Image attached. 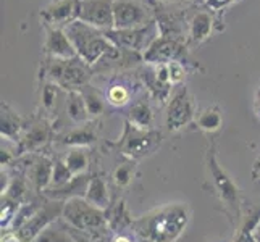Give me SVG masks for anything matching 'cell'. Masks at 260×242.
<instances>
[{"instance_id":"8992f818","label":"cell","mask_w":260,"mask_h":242,"mask_svg":"<svg viewBox=\"0 0 260 242\" xmlns=\"http://www.w3.org/2000/svg\"><path fill=\"white\" fill-rule=\"evenodd\" d=\"M61 218L68 223V226L78 231H97L107 226L105 210L87 202L84 197L68 199L63 205Z\"/></svg>"},{"instance_id":"44dd1931","label":"cell","mask_w":260,"mask_h":242,"mask_svg":"<svg viewBox=\"0 0 260 242\" xmlns=\"http://www.w3.org/2000/svg\"><path fill=\"white\" fill-rule=\"evenodd\" d=\"M141 78L144 81V86L147 87L149 94L155 98L158 102H168L170 97H172V86L168 84H164L162 81H160L155 75V70H154V65H147L144 70L141 71Z\"/></svg>"},{"instance_id":"d590c367","label":"cell","mask_w":260,"mask_h":242,"mask_svg":"<svg viewBox=\"0 0 260 242\" xmlns=\"http://www.w3.org/2000/svg\"><path fill=\"white\" fill-rule=\"evenodd\" d=\"M168 73H170V83L173 87L183 86L186 79V66L183 61H172L168 63Z\"/></svg>"},{"instance_id":"ab89813d","label":"cell","mask_w":260,"mask_h":242,"mask_svg":"<svg viewBox=\"0 0 260 242\" xmlns=\"http://www.w3.org/2000/svg\"><path fill=\"white\" fill-rule=\"evenodd\" d=\"M252 178H254V179H260V155H258L257 160L254 161V166H252Z\"/></svg>"},{"instance_id":"836d02e7","label":"cell","mask_w":260,"mask_h":242,"mask_svg":"<svg viewBox=\"0 0 260 242\" xmlns=\"http://www.w3.org/2000/svg\"><path fill=\"white\" fill-rule=\"evenodd\" d=\"M26 192H28V186H26L24 179L23 178H13L10 186H8L7 192L2 197H5V199H10V200H13L16 203H21L23 199H24V195H26Z\"/></svg>"},{"instance_id":"1f68e13d","label":"cell","mask_w":260,"mask_h":242,"mask_svg":"<svg viewBox=\"0 0 260 242\" xmlns=\"http://www.w3.org/2000/svg\"><path fill=\"white\" fill-rule=\"evenodd\" d=\"M32 242H75V240L71 239V236L63 226L57 225V223H52Z\"/></svg>"},{"instance_id":"e0dca14e","label":"cell","mask_w":260,"mask_h":242,"mask_svg":"<svg viewBox=\"0 0 260 242\" xmlns=\"http://www.w3.org/2000/svg\"><path fill=\"white\" fill-rule=\"evenodd\" d=\"M55 161L49 157H38L29 165V183L38 192H46L52 184Z\"/></svg>"},{"instance_id":"9c48e42d","label":"cell","mask_w":260,"mask_h":242,"mask_svg":"<svg viewBox=\"0 0 260 242\" xmlns=\"http://www.w3.org/2000/svg\"><path fill=\"white\" fill-rule=\"evenodd\" d=\"M142 58L147 65L172 63V61H183L184 63L187 60V44L184 39L160 34L142 53Z\"/></svg>"},{"instance_id":"5b68a950","label":"cell","mask_w":260,"mask_h":242,"mask_svg":"<svg viewBox=\"0 0 260 242\" xmlns=\"http://www.w3.org/2000/svg\"><path fill=\"white\" fill-rule=\"evenodd\" d=\"M160 144H162V132L158 129H142L134 126L129 121H124L121 136L118 141L113 142L116 150L129 160H139L154 154Z\"/></svg>"},{"instance_id":"8d00e7d4","label":"cell","mask_w":260,"mask_h":242,"mask_svg":"<svg viewBox=\"0 0 260 242\" xmlns=\"http://www.w3.org/2000/svg\"><path fill=\"white\" fill-rule=\"evenodd\" d=\"M239 0H205L204 8H207L212 13H221L223 10H226L228 7L238 4Z\"/></svg>"},{"instance_id":"60d3db41","label":"cell","mask_w":260,"mask_h":242,"mask_svg":"<svg viewBox=\"0 0 260 242\" xmlns=\"http://www.w3.org/2000/svg\"><path fill=\"white\" fill-rule=\"evenodd\" d=\"M2 242H21V240L15 236V237H10V239H5V240H2Z\"/></svg>"},{"instance_id":"74e56055","label":"cell","mask_w":260,"mask_h":242,"mask_svg":"<svg viewBox=\"0 0 260 242\" xmlns=\"http://www.w3.org/2000/svg\"><path fill=\"white\" fill-rule=\"evenodd\" d=\"M110 242H134V239L131 236H128V234H123V232H120V234H115Z\"/></svg>"},{"instance_id":"83f0119b","label":"cell","mask_w":260,"mask_h":242,"mask_svg":"<svg viewBox=\"0 0 260 242\" xmlns=\"http://www.w3.org/2000/svg\"><path fill=\"white\" fill-rule=\"evenodd\" d=\"M223 115L218 107H209L197 116V128L204 132H215L221 128Z\"/></svg>"},{"instance_id":"7402d4cb","label":"cell","mask_w":260,"mask_h":242,"mask_svg":"<svg viewBox=\"0 0 260 242\" xmlns=\"http://www.w3.org/2000/svg\"><path fill=\"white\" fill-rule=\"evenodd\" d=\"M107 213V226H109L112 231H115L116 234H120V231L131 228L133 223L136 218H133L126 205H124V200H118L113 205H110L109 209L105 210Z\"/></svg>"},{"instance_id":"cb8c5ba5","label":"cell","mask_w":260,"mask_h":242,"mask_svg":"<svg viewBox=\"0 0 260 242\" xmlns=\"http://www.w3.org/2000/svg\"><path fill=\"white\" fill-rule=\"evenodd\" d=\"M260 223V207L249 212L243 217L239 226L235 229V239L233 242H258L255 237V231Z\"/></svg>"},{"instance_id":"277c9868","label":"cell","mask_w":260,"mask_h":242,"mask_svg":"<svg viewBox=\"0 0 260 242\" xmlns=\"http://www.w3.org/2000/svg\"><path fill=\"white\" fill-rule=\"evenodd\" d=\"M42 73L49 83L57 84L63 91L71 92L87 86L89 79L94 75V68L78 55L73 58L47 57L42 65Z\"/></svg>"},{"instance_id":"6da1fadb","label":"cell","mask_w":260,"mask_h":242,"mask_svg":"<svg viewBox=\"0 0 260 242\" xmlns=\"http://www.w3.org/2000/svg\"><path fill=\"white\" fill-rule=\"evenodd\" d=\"M191 221V209L184 202H172L152 209L134 220L131 231L138 242H176Z\"/></svg>"},{"instance_id":"484cf974","label":"cell","mask_w":260,"mask_h":242,"mask_svg":"<svg viewBox=\"0 0 260 242\" xmlns=\"http://www.w3.org/2000/svg\"><path fill=\"white\" fill-rule=\"evenodd\" d=\"M126 121H129L131 124H134V126H138V128L150 129L152 124H154V112H152L150 105L147 102L139 100L129 109Z\"/></svg>"},{"instance_id":"d4e9b609","label":"cell","mask_w":260,"mask_h":242,"mask_svg":"<svg viewBox=\"0 0 260 242\" xmlns=\"http://www.w3.org/2000/svg\"><path fill=\"white\" fill-rule=\"evenodd\" d=\"M67 113L71 118V121H75L78 124H84L87 120L91 118V115L87 112V107L84 102V97L79 91H71L67 95Z\"/></svg>"},{"instance_id":"9a60e30c","label":"cell","mask_w":260,"mask_h":242,"mask_svg":"<svg viewBox=\"0 0 260 242\" xmlns=\"http://www.w3.org/2000/svg\"><path fill=\"white\" fill-rule=\"evenodd\" d=\"M187 28H189V36H187V42L191 46H199L204 41H207L213 29V16L212 12L205 10L194 12L191 18L187 20Z\"/></svg>"},{"instance_id":"7c38bea8","label":"cell","mask_w":260,"mask_h":242,"mask_svg":"<svg viewBox=\"0 0 260 242\" xmlns=\"http://www.w3.org/2000/svg\"><path fill=\"white\" fill-rule=\"evenodd\" d=\"M76 20L104 32L113 29V0H78Z\"/></svg>"},{"instance_id":"e575fe53","label":"cell","mask_w":260,"mask_h":242,"mask_svg":"<svg viewBox=\"0 0 260 242\" xmlns=\"http://www.w3.org/2000/svg\"><path fill=\"white\" fill-rule=\"evenodd\" d=\"M61 87H58L53 83H46L42 87V94H41V100H42V109L44 110H52L55 107L57 97H58V91Z\"/></svg>"},{"instance_id":"7a4b0ae2","label":"cell","mask_w":260,"mask_h":242,"mask_svg":"<svg viewBox=\"0 0 260 242\" xmlns=\"http://www.w3.org/2000/svg\"><path fill=\"white\" fill-rule=\"evenodd\" d=\"M205 168H207L209 181L212 184L213 194L221 202L223 210L228 215L230 223L233 228H238L241 220H243V212H241V195L236 183L233 181L231 176L225 171V168L220 165L217 158V150L212 144L210 149L205 152Z\"/></svg>"},{"instance_id":"f35d334b","label":"cell","mask_w":260,"mask_h":242,"mask_svg":"<svg viewBox=\"0 0 260 242\" xmlns=\"http://www.w3.org/2000/svg\"><path fill=\"white\" fill-rule=\"evenodd\" d=\"M254 112L257 115V118L260 120V87L257 89L255 97H254Z\"/></svg>"},{"instance_id":"ba28073f","label":"cell","mask_w":260,"mask_h":242,"mask_svg":"<svg viewBox=\"0 0 260 242\" xmlns=\"http://www.w3.org/2000/svg\"><path fill=\"white\" fill-rule=\"evenodd\" d=\"M105 36L115 47L144 53L150 44L160 36V29H158L157 21H152L150 24L139 29H115L113 28L110 31H105Z\"/></svg>"},{"instance_id":"603a6c76","label":"cell","mask_w":260,"mask_h":242,"mask_svg":"<svg viewBox=\"0 0 260 242\" xmlns=\"http://www.w3.org/2000/svg\"><path fill=\"white\" fill-rule=\"evenodd\" d=\"M97 141V129L92 126V123H84L83 126H78L73 131H70L65 134L61 139V144H65L68 147H89L95 144Z\"/></svg>"},{"instance_id":"4fadbf2b","label":"cell","mask_w":260,"mask_h":242,"mask_svg":"<svg viewBox=\"0 0 260 242\" xmlns=\"http://www.w3.org/2000/svg\"><path fill=\"white\" fill-rule=\"evenodd\" d=\"M44 31H46V41H44L42 49H44V53H46V57L73 58L78 55L63 28L44 23Z\"/></svg>"},{"instance_id":"2e32d148","label":"cell","mask_w":260,"mask_h":242,"mask_svg":"<svg viewBox=\"0 0 260 242\" xmlns=\"http://www.w3.org/2000/svg\"><path fill=\"white\" fill-rule=\"evenodd\" d=\"M24 131V120L10 105L2 102L0 105V136L5 141L20 142Z\"/></svg>"},{"instance_id":"d6986e66","label":"cell","mask_w":260,"mask_h":242,"mask_svg":"<svg viewBox=\"0 0 260 242\" xmlns=\"http://www.w3.org/2000/svg\"><path fill=\"white\" fill-rule=\"evenodd\" d=\"M52 137V126L46 120H39L23 132L20 141V150H36L46 146Z\"/></svg>"},{"instance_id":"30bf717a","label":"cell","mask_w":260,"mask_h":242,"mask_svg":"<svg viewBox=\"0 0 260 242\" xmlns=\"http://www.w3.org/2000/svg\"><path fill=\"white\" fill-rule=\"evenodd\" d=\"M63 205L65 202L61 200H50L41 205L32 217L16 231V237L21 242H32L44 229L50 226L52 223H55L58 217L63 215Z\"/></svg>"},{"instance_id":"ffe728a7","label":"cell","mask_w":260,"mask_h":242,"mask_svg":"<svg viewBox=\"0 0 260 242\" xmlns=\"http://www.w3.org/2000/svg\"><path fill=\"white\" fill-rule=\"evenodd\" d=\"M84 199L91 202L95 207L107 210L110 207V192H109V184L105 183V179L101 175H94L89 179L87 189L84 194Z\"/></svg>"},{"instance_id":"52a82bcc","label":"cell","mask_w":260,"mask_h":242,"mask_svg":"<svg viewBox=\"0 0 260 242\" xmlns=\"http://www.w3.org/2000/svg\"><path fill=\"white\" fill-rule=\"evenodd\" d=\"M196 116L194 98L186 86H178L168 100L165 124L170 132H178L186 128Z\"/></svg>"},{"instance_id":"8fae6325","label":"cell","mask_w":260,"mask_h":242,"mask_svg":"<svg viewBox=\"0 0 260 242\" xmlns=\"http://www.w3.org/2000/svg\"><path fill=\"white\" fill-rule=\"evenodd\" d=\"M152 21L149 8L138 0H113L115 29H139Z\"/></svg>"},{"instance_id":"b9f144b4","label":"cell","mask_w":260,"mask_h":242,"mask_svg":"<svg viewBox=\"0 0 260 242\" xmlns=\"http://www.w3.org/2000/svg\"><path fill=\"white\" fill-rule=\"evenodd\" d=\"M255 237H257V240L260 242V223H258V226H257V231H255Z\"/></svg>"},{"instance_id":"7bdbcfd3","label":"cell","mask_w":260,"mask_h":242,"mask_svg":"<svg viewBox=\"0 0 260 242\" xmlns=\"http://www.w3.org/2000/svg\"><path fill=\"white\" fill-rule=\"evenodd\" d=\"M170 2H184V0H170Z\"/></svg>"},{"instance_id":"f1b7e54d","label":"cell","mask_w":260,"mask_h":242,"mask_svg":"<svg viewBox=\"0 0 260 242\" xmlns=\"http://www.w3.org/2000/svg\"><path fill=\"white\" fill-rule=\"evenodd\" d=\"M63 160L68 169L75 176L86 175L89 168V157H87V152L83 147H71V150L68 152Z\"/></svg>"},{"instance_id":"5bb4252c","label":"cell","mask_w":260,"mask_h":242,"mask_svg":"<svg viewBox=\"0 0 260 242\" xmlns=\"http://www.w3.org/2000/svg\"><path fill=\"white\" fill-rule=\"evenodd\" d=\"M42 23L65 28L78 18V0H53L41 10Z\"/></svg>"},{"instance_id":"f546056e","label":"cell","mask_w":260,"mask_h":242,"mask_svg":"<svg viewBox=\"0 0 260 242\" xmlns=\"http://www.w3.org/2000/svg\"><path fill=\"white\" fill-rule=\"evenodd\" d=\"M107 103L116 107V109H121V107L128 105L131 100V91L128 86L124 84H112L105 92Z\"/></svg>"},{"instance_id":"4dcf8cb0","label":"cell","mask_w":260,"mask_h":242,"mask_svg":"<svg viewBox=\"0 0 260 242\" xmlns=\"http://www.w3.org/2000/svg\"><path fill=\"white\" fill-rule=\"evenodd\" d=\"M134 175H136V163L134 160H128L115 168L112 178L116 187H128L134 179Z\"/></svg>"},{"instance_id":"d6a6232c","label":"cell","mask_w":260,"mask_h":242,"mask_svg":"<svg viewBox=\"0 0 260 242\" xmlns=\"http://www.w3.org/2000/svg\"><path fill=\"white\" fill-rule=\"evenodd\" d=\"M75 178V175L70 171L65 160H55V166H53V176H52V184L50 187H60L67 183H70Z\"/></svg>"},{"instance_id":"3957f363","label":"cell","mask_w":260,"mask_h":242,"mask_svg":"<svg viewBox=\"0 0 260 242\" xmlns=\"http://www.w3.org/2000/svg\"><path fill=\"white\" fill-rule=\"evenodd\" d=\"M65 32L70 38L71 44L78 53L79 58H83L87 65L92 68L101 61L107 53L115 49L113 44L107 39L104 31L94 28V26L83 23V21H73L65 26Z\"/></svg>"},{"instance_id":"4316f807","label":"cell","mask_w":260,"mask_h":242,"mask_svg":"<svg viewBox=\"0 0 260 242\" xmlns=\"http://www.w3.org/2000/svg\"><path fill=\"white\" fill-rule=\"evenodd\" d=\"M79 92L83 94L84 97V102L87 107V112L91 115V118H97L105 112V103H107V98L105 95H102L97 89L91 87V86H84L83 89H79Z\"/></svg>"},{"instance_id":"ac0fdd59","label":"cell","mask_w":260,"mask_h":242,"mask_svg":"<svg viewBox=\"0 0 260 242\" xmlns=\"http://www.w3.org/2000/svg\"><path fill=\"white\" fill-rule=\"evenodd\" d=\"M89 179H91V176H87V175L75 176L70 183L63 186L49 187L46 191V195L50 200H61V202H67L68 199H73V197H84Z\"/></svg>"}]
</instances>
